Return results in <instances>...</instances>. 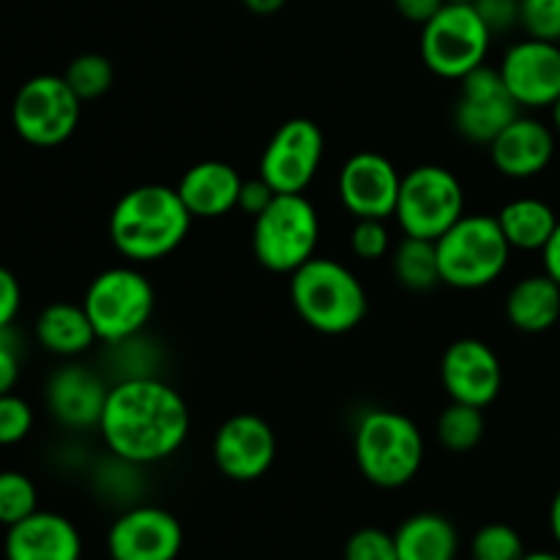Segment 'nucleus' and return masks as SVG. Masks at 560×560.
<instances>
[{
    "label": "nucleus",
    "mask_w": 560,
    "mask_h": 560,
    "mask_svg": "<svg viewBox=\"0 0 560 560\" xmlns=\"http://www.w3.org/2000/svg\"><path fill=\"white\" fill-rule=\"evenodd\" d=\"M98 435L124 465H153L178 454L191 413L178 388L153 375L120 377L109 386Z\"/></svg>",
    "instance_id": "obj_1"
},
{
    "label": "nucleus",
    "mask_w": 560,
    "mask_h": 560,
    "mask_svg": "<svg viewBox=\"0 0 560 560\" xmlns=\"http://www.w3.org/2000/svg\"><path fill=\"white\" fill-rule=\"evenodd\" d=\"M189 208L178 189L145 184L129 189L109 213V241L129 262H156L173 255L191 228Z\"/></svg>",
    "instance_id": "obj_2"
},
{
    "label": "nucleus",
    "mask_w": 560,
    "mask_h": 560,
    "mask_svg": "<svg viewBox=\"0 0 560 560\" xmlns=\"http://www.w3.org/2000/svg\"><path fill=\"white\" fill-rule=\"evenodd\" d=\"M293 310L312 331L339 337L364 323L370 299L361 279L345 262L315 255L290 273Z\"/></svg>",
    "instance_id": "obj_3"
},
{
    "label": "nucleus",
    "mask_w": 560,
    "mask_h": 560,
    "mask_svg": "<svg viewBox=\"0 0 560 560\" xmlns=\"http://www.w3.org/2000/svg\"><path fill=\"white\" fill-rule=\"evenodd\" d=\"M353 457L370 485L399 490L419 476L424 463V435L410 416L372 408L355 424Z\"/></svg>",
    "instance_id": "obj_4"
},
{
    "label": "nucleus",
    "mask_w": 560,
    "mask_h": 560,
    "mask_svg": "<svg viewBox=\"0 0 560 560\" xmlns=\"http://www.w3.org/2000/svg\"><path fill=\"white\" fill-rule=\"evenodd\" d=\"M435 249L441 284L454 290H481L501 279L514 252L490 213H465L435 241Z\"/></svg>",
    "instance_id": "obj_5"
},
{
    "label": "nucleus",
    "mask_w": 560,
    "mask_h": 560,
    "mask_svg": "<svg viewBox=\"0 0 560 560\" xmlns=\"http://www.w3.org/2000/svg\"><path fill=\"white\" fill-rule=\"evenodd\" d=\"M156 293L140 268L113 266L91 279L82 299V310L91 317L98 342L120 345L137 339L151 323Z\"/></svg>",
    "instance_id": "obj_6"
},
{
    "label": "nucleus",
    "mask_w": 560,
    "mask_h": 560,
    "mask_svg": "<svg viewBox=\"0 0 560 560\" xmlns=\"http://www.w3.org/2000/svg\"><path fill=\"white\" fill-rule=\"evenodd\" d=\"M320 241V217L306 195H277L252 224V252L271 273H293L312 260Z\"/></svg>",
    "instance_id": "obj_7"
},
{
    "label": "nucleus",
    "mask_w": 560,
    "mask_h": 560,
    "mask_svg": "<svg viewBox=\"0 0 560 560\" xmlns=\"http://www.w3.org/2000/svg\"><path fill=\"white\" fill-rule=\"evenodd\" d=\"M492 33L474 3H446L421 25V60L441 80H463L485 66Z\"/></svg>",
    "instance_id": "obj_8"
},
{
    "label": "nucleus",
    "mask_w": 560,
    "mask_h": 560,
    "mask_svg": "<svg viewBox=\"0 0 560 560\" xmlns=\"http://www.w3.org/2000/svg\"><path fill=\"white\" fill-rule=\"evenodd\" d=\"M394 217L405 235L438 241L465 217L463 184L452 170L441 164L413 167L402 175Z\"/></svg>",
    "instance_id": "obj_9"
},
{
    "label": "nucleus",
    "mask_w": 560,
    "mask_h": 560,
    "mask_svg": "<svg viewBox=\"0 0 560 560\" xmlns=\"http://www.w3.org/2000/svg\"><path fill=\"white\" fill-rule=\"evenodd\" d=\"M82 102L66 77L38 74L22 82L11 102V126L33 148L63 145L77 131Z\"/></svg>",
    "instance_id": "obj_10"
},
{
    "label": "nucleus",
    "mask_w": 560,
    "mask_h": 560,
    "mask_svg": "<svg viewBox=\"0 0 560 560\" xmlns=\"http://www.w3.org/2000/svg\"><path fill=\"white\" fill-rule=\"evenodd\" d=\"M326 153L323 129L310 118H290L273 131L260 156V178L277 195H304Z\"/></svg>",
    "instance_id": "obj_11"
},
{
    "label": "nucleus",
    "mask_w": 560,
    "mask_h": 560,
    "mask_svg": "<svg viewBox=\"0 0 560 560\" xmlns=\"http://www.w3.org/2000/svg\"><path fill=\"white\" fill-rule=\"evenodd\" d=\"M520 113L523 109L503 85L498 69L479 66L459 80V93L452 113L454 129L474 145H490Z\"/></svg>",
    "instance_id": "obj_12"
},
{
    "label": "nucleus",
    "mask_w": 560,
    "mask_h": 560,
    "mask_svg": "<svg viewBox=\"0 0 560 560\" xmlns=\"http://www.w3.org/2000/svg\"><path fill=\"white\" fill-rule=\"evenodd\" d=\"M498 71L520 109H552L560 98V44L523 38L503 52Z\"/></svg>",
    "instance_id": "obj_13"
},
{
    "label": "nucleus",
    "mask_w": 560,
    "mask_h": 560,
    "mask_svg": "<svg viewBox=\"0 0 560 560\" xmlns=\"http://www.w3.org/2000/svg\"><path fill=\"white\" fill-rule=\"evenodd\" d=\"M184 550V528L178 517L162 506H131L109 525V560H178Z\"/></svg>",
    "instance_id": "obj_14"
},
{
    "label": "nucleus",
    "mask_w": 560,
    "mask_h": 560,
    "mask_svg": "<svg viewBox=\"0 0 560 560\" xmlns=\"http://www.w3.org/2000/svg\"><path fill=\"white\" fill-rule=\"evenodd\" d=\"M277 459V435L257 413H235L213 435V463L230 481H257Z\"/></svg>",
    "instance_id": "obj_15"
},
{
    "label": "nucleus",
    "mask_w": 560,
    "mask_h": 560,
    "mask_svg": "<svg viewBox=\"0 0 560 560\" xmlns=\"http://www.w3.org/2000/svg\"><path fill=\"white\" fill-rule=\"evenodd\" d=\"M402 175L388 156L377 151H359L342 164L337 191L342 206L355 219H388L397 211Z\"/></svg>",
    "instance_id": "obj_16"
},
{
    "label": "nucleus",
    "mask_w": 560,
    "mask_h": 560,
    "mask_svg": "<svg viewBox=\"0 0 560 560\" xmlns=\"http://www.w3.org/2000/svg\"><path fill=\"white\" fill-rule=\"evenodd\" d=\"M441 383L452 402L485 410L495 402L503 388L501 359L485 339H457L441 359Z\"/></svg>",
    "instance_id": "obj_17"
},
{
    "label": "nucleus",
    "mask_w": 560,
    "mask_h": 560,
    "mask_svg": "<svg viewBox=\"0 0 560 560\" xmlns=\"http://www.w3.org/2000/svg\"><path fill=\"white\" fill-rule=\"evenodd\" d=\"M109 386L93 370L82 364H63L49 375L44 399L47 410L60 427L69 430H93L98 427L107 405Z\"/></svg>",
    "instance_id": "obj_18"
},
{
    "label": "nucleus",
    "mask_w": 560,
    "mask_h": 560,
    "mask_svg": "<svg viewBox=\"0 0 560 560\" xmlns=\"http://www.w3.org/2000/svg\"><path fill=\"white\" fill-rule=\"evenodd\" d=\"M487 148L498 173L514 180H528L550 167L556 156V129L545 120L520 113Z\"/></svg>",
    "instance_id": "obj_19"
},
{
    "label": "nucleus",
    "mask_w": 560,
    "mask_h": 560,
    "mask_svg": "<svg viewBox=\"0 0 560 560\" xmlns=\"http://www.w3.org/2000/svg\"><path fill=\"white\" fill-rule=\"evenodd\" d=\"M5 560H80L82 536L69 517L58 512H33L5 528Z\"/></svg>",
    "instance_id": "obj_20"
},
{
    "label": "nucleus",
    "mask_w": 560,
    "mask_h": 560,
    "mask_svg": "<svg viewBox=\"0 0 560 560\" xmlns=\"http://www.w3.org/2000/svg\"><path fill=\"white\" fill-rule=\"evenodd\" d=\"M244 178L238 170L219 159L197 162L180 175L178 195L195 219H219L228 217L238 208V195Z\"/></svg>",
    "instance_id": "obj_21"
},
{
    "label": "nucleus",
    "mask_w": 560,
    "mask_h": 560,
    "mask_svg": "<svg viewBox=\"0 0 560 560\" xmlns=\"http://www.w3.org/2000/svg\"><path fill=\"white\" fill-rule=\"evenodd\" d=\"M33 331H36V342L60 359H77L98 342L82 304H69V301H55L44 306Z\"/></svg>",
    "instance_id": "obj_22"
},
{
    "label": "nucleus",
    "mask_w": 560,
    "mask_h": 560,
    "mask_svg": "<svg viewBox=\"0 0 560 560\" xmlns=\"http://www.w3.org/2000/svg\"><path fill=\"white\" fill-rule=\"evenodd\" d=\"M506 320L523 334H545L560 320V284L550 273L520 279L506 295Z\"/></svg>",
    "instance_id": "obj_23"
},
{
    "label": "nucleus",
    "mask_w": 560,
    "mask_h": 560,
    "mask_svg": "<svg viewBox=\"0 0 560 560\" xmlns=\"http://www.w3.org/2000/svg\"><path fill=\"white\" fill-rule=\"evenodd\" d=\"M399 560H457V525L435 512H419L394 530Z\"/></svg>",
    "instance_id": "obj_24"
},
{
    "label": "nucleus",
    "mask_w": 560,
    "mask_h": 560,
    "mask_svg": "<svg viewBox=\"0 0 560 560\" xmlns=\"http://www.w3.org/2000/svg\"><path fill=\"white\" fill-rule=\"evenodd\" d=\"M509 246L520 252H541L558 228V213L552 211L550 202L539 197H517L509 200L501 211L495 213Z\"/></svg>",
    "instance_id": "obj_25"
},
{
    "label": "nucleus",
    "mask_w": 560,
    "mask_h": 560,
    "mask_svg": "<svg viewBox=\"0 0 560 560\" xmlns=\"http://www.w3.org/2000/svg\"><path fill=\"white\" fill-rule=\"evenodd\" d=\"M394 277L410 293H427L441 284V268H438L435 241L413 238L405 235L397 244L392 257Z\"/></svg>",
    "instance_id": "obj_26"
},
{
    "label": "nucleus",
    "mask_w": 560,
    "mask_h": 560,
    "mask_svg": "<svg viewBox=\"0 0 560 560\" xmlns=\"http://www.w3.org/2000/svg\"><path fill=\"white\" fill-rule=\"evenodd\" d=\"M485 410L465 402H448L435 424L438 441L452 454L474 452L485 438Z\"/></svg>",
    "instance_id": "obj_27"
},
{
    "label": "nucleus",
    "mask_w": 560,
    "mask_h": 560,
    "mask_svg": "<svg viewBox=\"0 0 560 560\" xmlns=\"http://www.w3.org/2000/svg\"><path fill=\"white\" fill-rule=\"evenodd\" d=\"M66 82H69L71 91L80 96V102H93V98H102L104 93L113 88L115 69L104 55L98 52H85L77 55L63 71Z\"/></svg>",
    "instance_id": "obj_28"
},
{
    "label": "nucleus",
    "mask_w": 560,
    "mask_h": 560,
    "mask_svg": "<svg viewBox=\"0 0 560 560\" xmlns=\"http://www.w3.org/2000/svg\"><path fill=\"white\" fill-rule=\"evenodd\" d=\"M38 512V490L22 470H0V525L11 528Z\"/></svg>",
    "instance_id": "obj_29"
},
{
    "label": "nucleus",
    "mask_w": 560,
    "mask_h": 560,
    "mask_svg": "<svg viewBox=\"0 0 560 560\" xmlns=\"http://www.w3.org/2000/svg\"><path fill=\"white\" fill-rule=\"evenodd\" d=\"M525 541L512 525L490 523L470 539V560H523Z\"/></svg>",
    "instance_id": "obj_30"
},
{
    "label": "nucleus",
    "mask_w": 560,
    "mask_h": 560,
    "mask_svg": "<svg viewBox=\"0 0 560 560\" xmlns=\"http://www.w3.org/2000/svg\"><path fill=\"white\" fill-rule=\"evenodd\" d=\"M520 27L530 38L560 44V0H520Z\"/></svg>",
    "instance_id": "obj_31"
},
{
    "label": "nucleus",
    "mask_w": 560,
    "mask_h": 560,
    "mask_svg": "<svg viewBox=\"0 0 560 560\" xmlns=\"http://www.w3.org/2000/svg\"><path fill=\"white\" fill-rule=\"evenodd\" d=\"M33 408L20 394H0V446H16L33 432Z\"/></svg>",
    "instance_id": "obj_32"
},
{
    "label": "nucleus",
    "mask_w": 560,
    "mask_h": 560,
    "mask_svg": "<svg viewBox=\"0 0 560 560\" xmlns=\"http://www.w3.org/2000/svg\"><path fill=\"white\" fill-rule=\"evenodd\" d=\"M350 249L359 260H383L392 252L386 219H355L353 230H350Z\"/></svg>",
    "instance_id": "obj_33"
},
{
    "label": "nucleus",
    "mask_w": 560,
    "mask_h": 560,
    "mask_svg": "<svg viewBox=\"0 0 560 560\" xmlns=\"http://www.w3.org/2000/svg\"><path fill=\"white\" fill-rule=\"evenodd\" d=\"M342 560H399L397 541L383 528H359L345 541Z\"/></svg>",
    "instance_id": "obj_34"
},
{
    "label": "nucleus",
    "mask_w": 560,
    "mask_h": 560,
    "mask_svg": "<svg viewBox=\"0 0 560 560\" xmlns=\"http://www.w3.org/2000/svg\"><path fill=\"white\" fill-rule=\"evenodd\" d=\"M490 33H509L520 25V0H474Z\"/></svg>",
    "instance_id": "obj_35"
},
{
    "label": "nucleus",
    "mask_w": 560,
    "mask_h": 560,
    "mask_svg": "<svg viewBox=\"0 0 560 560\" xmlns=\"http://www.w3.org/2000/svg\"><path fill=\"white\" fill-rule=\"evenodd\" d=\"M22 359H20V345L11 328L0 331V394L14 392L20 383Z\"/></svg>",
    "instance_id": "obj_36"
},
{
    "label": "nucleus",
    "mask_w": 560,
    "mask_h": 560,
    "mask_svg": "<svg viewBox=\"0 0 560 560\" xmlns=\"http://www.w3.org/2000/svg\"><path fill=\"white\" fill-rule=\"evenodd\" d=\"M20 306H22L20 279L14 277V271L0 266V331L14 326L16 315H20Z\"/></svg>",
    "instance_id": "obj_37"
},
{
    "label": "nucleus",
    "mask_w": 560,
    "mask_h": 560,
    "mask_svg": "<svg viewBox=\"0 0 560 560\" xmlns=\"http://www.w3.org/2000/svg\"><path fill=\"white\" fill-rule=\"evenodd\" d=\"M273 197H277V191H273L271 186L260 178V175H257V178L244 180V186H241L238 211L249 213V217L255 219L257 213H262L268 206H271Z\"/></svg>",
    "instance_id": "obj_38"
},
{
    "label": "nucleus",
    "mask_w": 560,
    "mask_h": 560,
    "mask_svg": "<svg viewBox=\"0 0 560 560\" xmlns=\"http://www.w3.org/2000/svg\"><path fill=\"white\" fill-rule=\"evenodd\" d=\"M446 3L448 0H394L399 14L408 22H416V25H427Z\"/></svg>",
    "instance_id": "obj_39"
},
{
    "label": "nucleus",
    "mask_w": 560,
    "mask_h": 560,
    "mask_svg": "<svg viewBox=\"0 0 560 560\" xmlns=\"http://www.w3.org/2000/svg\"><path fill=\"white\" fill-rule=\"evenodd\" d=\"M541 262H545V273H550V277L560 284V222L556 233L547 241L545 249H541Z\"/></svg>",
    "instance_id": "obj_40"
},
{
    "label": "nucleus",
    "mask_w": 560,
    "mask_h": 560,
    "mask_svg": "<svg viewBox=\"0 0 560 560\" xmlns=\"http://www.w3.org/2000/svg\"><path fill=\"white\" fill-rule=\"evenodd\" d=\"M284 3H288V0H244L246 9H249L252 14H257V16L277 14V11L284 9Z\"/></svg>",
    "instance_id": "obj_41"
},
{
    "label": "nucleus",
    "mask_w": 560,
    "mask_h": 560,
    "mask_svg": "<svg viewBox=\"0 0 560 560\" xmlns=\"http://www.w3.org/2000/svg\"><path fill=\"white\" fill-rule=\"evenodd\" d=\"M550 530H552V539H556L558 547H560V487H558L556 498H552V503H550Z\"/></svg>",
    "instance_id": "obj_42"
},
{
    "label": "nucleus",
    "mask_w": 560,
    "mask_h": 560,
    "mask_svg": "<svg viewBox=\"0 0 560 560\" xmlns=\"http://www.w3.org/2000/svg\"><path fill=\"white\" fill-rule=\"evenodd\" d=\"M523 560H560L558 552H547V550H536V552H525Z\"/></svg>",
    "instance_id": "obj_43"
},
{
    "label": "nucleus",
    "mask_w": 560,
    "mask_h": 560,
    "mask_svg": "<svg viewBox=\"0 0 560 560\" xmlns=\"http://www.w3.org/2000/svg\"><path fill=\"white\" fill-rule=\"evenodd\" d=\"M552 126H556V135L560 137V98L552 104Z\"/></svg>",
    "instance_id": "obj_44"
},
{
    "label": "nucleus",
    "mask_w": 560,
    "mask_h": 560,
    "mask_svg": "<svg viewBox=\"0 0 560 560\" xmlns=\"http://www.w3.org/2000/svg\"><path fill=\"white\" fill-rule=\"evenodd\" d=\"M448 3H474V0H448Z\"/></svg>",
    "instance_id": "obj_45"
}]
</instances>
